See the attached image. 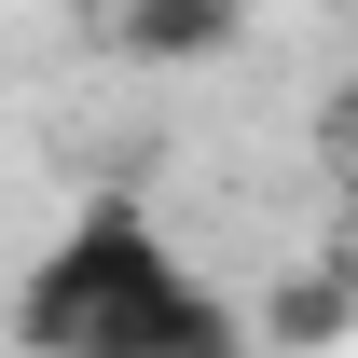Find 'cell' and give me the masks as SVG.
<instances>
[{
    "mask_svg": "<svg viewBox=\"0 0 358 358\" xmlns=\"http://www.w3.org/2000/svg\"><path fill=\"white\" fill-rule=\"evenodd\" d=\"M166 275H179V248L152 234V207H138V193H96L83 221L28 262L14 345H28V358H83V345H96V317H124L138 289H166Z\"/></svg>",
    "mask_w": 358,
    "mask_h": 358,
    "instance_id": "1",
    "label": "cell"
},
{
    "mask_svg": "<svg viewBox=\"0 0 358 358\" xmlns=\"http://www.w3.org/2000/svg\"><path fill=\"white\" fill-rule=\"evenodd\" d=\"M83 358H262V331H248L207 275L179 262L166 289H138L124 317H96V345H83Z\"/></svg>",
    "mask_w": 358,
    "mask_h": 358,
    "instance_id": "2",
    "label": "cell"
},
{
    "mask_svg": "<svg viewBox=\"0 0 358 358\" xmlns=\"http://www.w3.org/2000/svg\"><path fill=\"white\" fill-rule=\"evenodd\" d=\"M262 358H345L358 345V248H317V262H289L262 289Z\"/></svg>",
    "mask_w": 358,
    "mask_h": 358,
    "instance_id": "3",
    "label": "cell"
},
{
    "mask_svg": "<svg viewBox=\"0 0 358 358\" xmlns=\"http://www.w3.org/2000/svg\"><path fill=\"white\" fill-rule=\"evenodd\" d=\"M234 42H248V0H110L124 69H221Z\"/></svg>",
    "mask_w": 358,
    "mask_h": 358,
    "instance_id": "4",
    "label": "cell"
},
{
    "mask_svg": "<svg viewBox=\"0 0 358 358\" xmlns=\"http://www.w3.org/2000/svg\"><path fill=\"white\" fill-rule=\"evenodd\" d=\"M317 152H331V179H358V69H345V96L317 110Z\"/></svg>",
    "mask_w": 358,
    "mask_h": 358,
    "instance_id": "5",
    "label": "cell"
}]
</instances>
